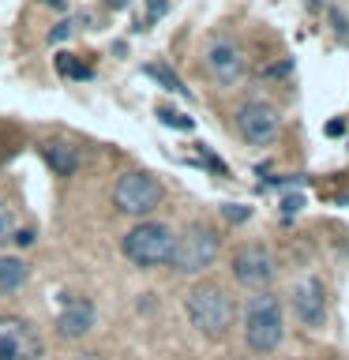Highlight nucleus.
Wrapping results in <instances>:
<instances>
[{
    "mask_svg": "<svg viewBox=\"0 0 349 360\" xmlns=\"http://www.w3.org/2000/svg\"><path fill=\"white\" fill-rule=\"evenodd\" d=\"M184 315H188V323L196 326L203 338L218 342V338L229 334V326L236 319V304H233V297L222 285L199 281V285H191L188 297H184Z\"/></svg>",
    "mask_w": 349,
    "mask_h": 360,
    "instance_id": "1",
    "label": "nucleus"
},
{
    "mask_svg": "<svg viewBox=\"0 0 349 360\" xmlns=\"http://www.w3.org/2000/svg\"><path fill=\"white\" fill-rule=\"evenodd\" d=\"M286 338V304H281L278 292H255L244 304V345L252 353H274Z\"/></svg>",
    "mask_w": 349,
    "mask_h": 360,
    "instance_id": "2",
    "label": "nucleus"
},
{
    "mask_svg": "<svg viewBox=\"0 0 349 360\" xmlns=\"http://www.w3.org/2000/svg\"><path fill=\"white\" fill-rule=\"evenodd\" d=\"M173 248H177V233L169 229L165 221H139L135 229L124 233V240H120L124 259L135 263V266H143V270L169 266Z\"/></svg>",
    "mask_w": 349,
    "mask_h": 360,
    "instance_id": "3",
    "label": "nucleus"
},
{
    "mask_svg": "<svg viewBox=\"0 0 349 360\" xmlns=\"http://www.w3.org/2000/svg\"><path fill=\"white\" fill-rule=\"evenodd\" d=\"M222 252V236L214 225L207 221H191L184 233L177 236V248H173V259H169V266L177 270L180 278H196L203 274L214 259Z\"/></svg>",
    "mask_w": 349,
    "mask_h": 360,
    "instance_id": "4",
    "label": "nucleus"
},
{
    "mask_svg": "<svg viewBox=\"0 0 349 360\" xmlns=\"http://www.w3.org/2000/svg\"><path fill=\"white\" fill-rule=\"evenodd\" d=\"M162 195H165L162 180L151 176L146 169H128V173H120L117 180H113V188H109L113 210L128 214V218H146L151 210H158Z\"/></svg>",
    "mask_w": 349,
    "mask_h": 360,
    "instance_id": "5",
    "label": "nucleus"
},
{
    "mask_svg": "<svg viewBox=\"0 0 349 360\" xmlns=\"http://www.w3.org/2000/svg\"><path fill=\"white\" fill-rule=\"evenodd\" d=\"M229 266H233V278L241 281V285L259 289V292L278 278V263H274V255H270L267 244H241L233 252Z\"/></svg>",
    "mask_w": 349,
    "mask_h": 360,
    "instance_id": "6",
    "label": "nucleus"
},
{
    "mask_svg": "<svg viewBox=\"0 0 349 360\" xmlns=\"http://www.w3.org/2000/svg\"><path fill=\"white\" fill-rule=\"evenodd\" d=\"M233 128H236V135H241L244 143L267 146V143L278 139L281 117H278L274 105H267V101H244V105L236 109V117H233Z\"/></svg>",
    "mask_w": 349,
    "mask_h": 360,
    "instance_id": "7",
    "label": "nucleus"
},
{
    "mask_svg": "<svg viewBox=\"0 0 349 360\" xmlns=\"http://www.w3.org/2000/svg\"><path fill=\"white\" fill-rule=\"evenodd\" d=\"M45 345L23 315H0V360H42Z\"/></svg>",
    "mask_w": 349,
    "mask_h": 360,
    "instance_id": "8",
    "label": "nucleus"
},
{
    "mask_svg": "<svg viewBox=\"0 0 349 360\" xmlns=\"http://www.w3.org/2000/svg\"><path fill=\"white\" fill-rule=\"evenodd\" d=\"M203 64H207V72H210L214 83H222V86H229V83H236V79L244 75L241 49H236L229 38H222V34L207 41V49H203Z\"/></svg>",
    "mask_w": 349,
    "mask_h": 360,
    "instance_id": "9",
    "label": "nucleus"
},
{
    "mask_svg": "<svg viewBox=\"0 0 349 360\" xmlns=\"http://www.w3.org/2000/svg\"><path fill=\"white\" fill-rule=\"evenodd\" d=\"M293 311H297V319L304 326H323V319H326V292H323V281L315 274H308L297 289H293Z\"/></svg>",
    "mask_w": 349,
    "mask_h": 360,
    "instance_id": "10",
    "label": "nucleus"
},
{
    "mask_svg": "<svg viewBox=\"0 0 349 360\" xmlns=\"http://www.w3.org/2000/svg\"><path fill=\"white\" fill-rule=\"evenodd\" d=\"M94 319H98L94 304L87 297H72V300H64L61 311H56V334L68 338V342H72V338H83V334H90Z\"/></svg>",
    "mask_w": 349,
    "mask_h": 360,
    "instance_id": "11",
    "label": "nucleus"
},
{
    "mask_svg": "<svg viewBox=\"0 0 349 360\" xmlns=\"http://www.w3.org/2000/svg\"><path fill=\"white\" fill-rule=\"evenodd\" d=\"M30 281V263L19 255H0V297H15Z\"/></svg>",
    "mask_w": 349,
    "mask_h": 360,
    "instance_id": "12",
    "label": "nucleus"
},
{
    "mask_svg": "<svg viewBox=\"0 0 349 360\" xmlns=\"http://www.w3.org/2000/svg\"><path fill=\"white\" fill-rule=\"evenodd\" d=\"M42 158H45V165H49L53 173H61V176H72L75 169H79L75 146H68L64 139H45L42 143Z\"/></svg>",
    "mask_w": 349,
    "mask_h": 360,
    "instance_id": "13",
    "label": "nucleus"
},
{
    "mask_svg": "<svg viewBox=\"0 0 349 360\" xmlns=\"http://www.w3.org/2000/svg\"><path fill=\"white\" fill-rule=\"evenodd\" d=\"M146 75H151V79H158V83H162L165 90H173V94H188V90H184V83H180V79H177L173 72H169L165 64H146Z\"/></svg>",
    "mask_w": 349,
    "mask_h": 360,
    "instance_id": "14",
    "label": "nucleus"
},
{
    "mask_svg": "<svg viewBox=\"0 0 349 360\" xmlns=\"http://www.w3.org/2000/svg\"><path fill=\"white\" fill-rule=\"evenodd\" d=\"M19 229V218H15V210L8 207V202H0V248H4L11 236H15Z\"/></svg>",
    "mask_w": 349,
    "mask_h": 360,
    "instance_id": "15",
    "label": "nucleus"
},
{
    "mask_svg": "<svg viewBox=\"0 0 349 360\" xmlns=\"http://www.w3.org/2000/svg\"><path fill=\"white\" fill-rule=\"evenodd\" d=\"M158 120H165L169 128H177V131H191L196 124H191V117H180L177 109H169V105H158Z\"/></svg>",
    "mask_w": 349,
    "mask_h": 360,
    "instance_id": "16",
    "label": "nucleus"
},
{
    "mask_svg": "<svg viewBox=\"0 0 349 360\" xmlns=\"http://www.w3.org/2000/svg\"><path fill=\"white\" fill-rule=\"evenodd\" d=\"M56 68H61L64 75H72V79H90V68H83V60H75V56H61Z\"/></svg>",
    "mask_w": 349,
    "mask_h": 360,
    "instance_id": "17",
    "label": "nucleus"
},
{
    "mask_svg": "<svg viewBox=\"0 0 349 360\" xmlns=\"http://www.w3.org/2000/svg\"><path fill=\"white\" fill-rule=\"evenodd\" d=\"M222 218L233 221V225H241V221L252 218V210H248V207H236V202H225V207H222Z\"/></svg>",
    "mask_w": 349,
    "mask_h": 360,
    "instance_id": "18",
    "label": "nucleus"
},
{
    "mask_svg": "<svg viewBox=\"0 0 349 360\" xmlns=\"http://www.w3.org/2000/svg\"><path fill=\"white\" fill-rule=\"evenodd\" d=\"M72 30H75V22H61V27H53V30H49V41H53V45H61L64 38H72Z\"/></svg>",
    "mask_w": 349,
    "mask_h": 360,
    "instance_id": "19",
    "label": "nucleus"
},
{
    "mask_svg": "<svg viewBox=\"0 0 349 360\" xmlns=\"http://www.w3.org/2000/svg\"><path fill=\"white\" fill-rule=\"evenodd\" d=\"M331 22H334V30L342 34V38L349 34V27H345V15H342V11H338V8H331Z\"/></svg>",
    "mask_w": 349,
    "mask_h": 360,
    "instance_id": "20",
    "label": "nucleus"
},
{
    "mask_svg": "<svg viewBox=\"0 0 349 360\" xmlns=\"http://www.w3.org/2000/svg\"><path fill=\"white\" fill-rule=\"evenodd\" d=\"M146 8H151V19H162L165 11H169V4H165V0H146Z\"/></svg>",
    "mask_w": 349,
    "mask_h": 360,
    "instance_id": "21",
    "label": "nucleus"
},
{
    "mask_svg": "<svg viewBox=\"0 0 349 360\" xmlns=\"http://www.w3.org/2000/svg\"><path fill=\"white\" fill-rule=\"evenodd\" d=\"M326 135H331V139H338V135H345V120H342V117L331 120V124H326Z\"/></svg>",
    "mask_w": 349,
    "mask_h": 360,
    "instance_id": "22",
    "label": "nucleus"
},
{
    "mask_svg": "<svg viewBox=\"0 0 349 360\" xmlns=\"http://www.w3.org/2000/svg\"><path fill=\"white\" fill-rule=\"evenodd\" d=\"M297 210H300V195H289L281 202V214H297Z\"/></svg>",
    "mask_w": 349,
    "mask_h": 360,
    "instance_id": "23",
    "label": "nucleus"
},
{
    "mask_svg": "<svg viewBox=\"0 0 349 360\" xmlns=\"http://www.w3.org/2000/svg\"><path fill=\"white\" fill-rule=\"evenodd\" d=\"M15 240H19V244H30V240H34V233H27V229L19 233V229H15Z\"/></svg>",
    "mask_w": 349,
    "mask_h": 360,
    "instance_id": "24",
    "label": "nucleus"
},
{
    "mask_svg": "<svg viewBox=\"0 0 349 360\" xmlns=\"http://www.w3.org/2000/svg\"><path fill=\"white\" fill-rule=\"evenodd\" d=\"M45 4H53L56 11H64V8H68V0H45Z\"/></svg>",
    "mask_w": 349,
    "mask_h": 360,
    "instance_id": "25",
    "label": "nucleus"
},
{
    "mask_svg": "<svg viewBox=\"0 0 349 360\" xmlns=\"http://www.w3.org/2000/svg\"><path fill=\"white\" fill-rule=\"evenodd\" d=\"M79 360H106V356H98V353H87V356H79Z\"/></svg>",
    "mask_w": 349,
    "mask_h": 360,
    "instance_id": "26",
    "label": "nucleus"
},
{
    "mask_svg": "<svg viewBox=\"0 0 349 360\" xmlns=\"http://www.w3.org/2000/svg\"><path fill=\"white\" fill-rule=\"evenodd\" d=\"M113 4H117V8H120V4H124V0H113Z\"/></svg>",
    "mask_w": 349,
    "mask_h": 360,
    "instance_id": "27",
    "label": "nucleus"
},
{
    "mask_svg": "<svg viewBox=\"0 0 349 360\" xmlns=\"http://www.w3.org/2000/svg\"><path fill=\"white\" fill-rule=\"evenodd\" d=\"M308 4H319V0H308Z\"/></svg>",
    "mask_w": 349,
    "mask_h": 360,
    "instance_id": "28",
    "label": "nucleus"
}]
</instances>
